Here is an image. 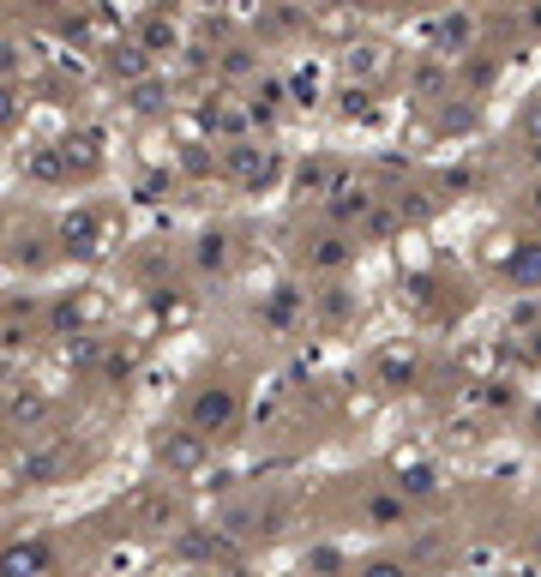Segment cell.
I'll list each match as a JSON object with an SVG mask.
<instances>
[{
    "mask_svg": "<svg viewBox=\"0 0 541 577\" xmlns=\"http://www.w3.org/2000/svg\"><path fill=\"white\" fill-rule=\"evenodd\" d=\"M236 421H241V397H236V385H199V391L187 397V427H199L204 439L236 434Z\"/></svg>",
    "mask_w": 541,
    "mask_h": 577,
    "instance_id": "6da1fadb",
    "label": "cell"
},
{
    "mask_svg": "<svg viewBox=\"0 0 541 577\" xmlns=\"http://www.w3.org/2000/svg\"><path fill=\"white\" fill-rule=\"evenodd\" d=\"M151 457L163 464V476H199L204 469V457H211V439L199 434V427H157V439H151Z\"/></svg>",
    "mask_w": 541,
    "mask_h": 577,
    "instance_id": "7a4b0ae2",
    "label": "cell"
},
{
    "mask_svg": "<svg viewBox=\"0 0 541 577\" xmlns=\"http://www.w3.org/2000/svg\"><path fill=\"white\" fill-rule=\"evenodd\" d=\"M229 175L247 187V192H259L277 175V162H271V151H259V145H247V139H236L229 145Z\"/></svg>",
    "mask_w": 541,
    "mask_h": 577,
    "instance_id": "3957f363",
    "label": "cell"
},
{
    "mask_svg": "<svg viewBox=\"0 0 541 577\" xmlns=\"http://www.w3.org/2000/svg\"><path fill=\"white\" fill-rule=\"evenodd\" d=\"M49 566V541H7L0 547V577H37Z\"/></svg>",
    "mask_w": 541,
    "mask_h": 577,
    "instance_id": "277c9868",
    "label": "cell"
},
{
    "mask_svg": "<svg viewBox=\"0 0 541 577\" xmlns=\"http://www.w3.org/2000/svg\"><path fill=\"white\" fill-rule=\"evenodd\" d=\"M97 235H102L97 211H72L61 223V247H67V253H97Z\"/></svg>",
    "mask_w": 541,
    "mask_h": 577,
    "instance_id": "5b68a950",
    "label": "cell"
},
{
    "mask_svg": "<svg viewBox=\"0 0 541 577\" xmlns=\"http://www.w3.org/2000/svg\"><path fill=\"white\" fill-rule=\"evenodd\" d=\"M139 49L144 54H169V49H181V31H174L163 12H151V19L139 24Z\"/></svg>",
    "mask_w": 541,
    "mask_h": 577,
    "instance_id": "8992f818",
    "label": "cell"
},
{
    "mask_svg": "<svg viewBox=\"0 0 541 577\" xmlns=\"http://www.w3.org/2000/svg\"><path fill=\"white\" fill-rule=\"evenodd\" d=\"M144 67H151V54H144L139 42H133V49H121V54H109V72H114V79H144Z\"/></svg>",
    "mask_w": 541,
    "mask_h": 577,
    "instance_id": "52a82bcc",
    "label": "cell"
},
{
    "mask_svg": "<svg viewBox=\"0 0 541 577\" xmlns=\"http://www.w3.org/2000/svg\"><path fill=\"white\" fill-rule=\"evenodd\" d=\"M199 265H204V271H223V265H229V235H199Z\"/></svg>",
    "mask_w": 541,
    "mask_h": 577,
    "instance_id": "ba28073f",
    "label": "cell"
},
{
    "mask_svg": "<svg viewBox=\"0 0 541 577\" xmlns=\"http://www.w3.org/2000/svg\"><path fill=\"white\" fill-rule=\"evenodd\" d=\"M19 115H24L19 79H0V132H7V127H19Z\"/></svg>",
    "mask_w": 541,
    "mask_h": 577,
    "instance_id": "9c48e42d",
    "label": "cell"
},
{
    "mask_svg": "<svg viewBox=\"0 0 541 577\" xmlns=\"http://www.w3.org/2000/svg\"><path fill=\"white\" fill-rule=\"evenodd\" d=\"M133 109H139V115H157V109H169V91H163V84H157V79H139V84H133Z\"/></svg>",
    "mask_w": 541,
    "mask_h": 577,
    "instance_id": "30bf717a",
    "label": "cell"
},
{
    "mask_svg": "<svg viewBox=\"0 0 541 577\" xmlns=\"http://www.w3.org/2000/svg\"><path fill=\"white\" fill-rule=\"evenodd\" d=\"M42 416H49V404H42V397H24V404H12V421H19V434H24L31 421H42Z\"/></svg>",
    "mask_w": 541,
    "mask_h": 577,
    "instance_id": "8fae6325",
    "label": "cell"
},
{
    "mask_svg": "<svg viewBox=\"0 0 541 577\" xmlns=\"http://www.w3.org/2000/svg\"><path fill=\"white\" fill-rule=\"evenodd\" d=\"M19 67H24L19 42H7V37H0V79H19Z\"/></svg>",
    "mask_w": 541,
    "mask_h": 577,
    "instance_id": "7c38bea8",
    "label": "cell"
},
{
    "mask_svg": "<svg viewBox=\"0 0 541 577\" xmlns=\"http://www.w3.org/2000/svg\"><path fill=\"white\" fill-rule=\"evenodd\" d=\"M355 577H409V571H403V559H368Z\"/></svg>",
    "mask_w": 541,
    "mask_h": 577,
    "instance_id": "4fadbf2b",
    "label": "cell"
},
{
    "mask_svg": "<svg viewBox=\"0 0 541 577\" xmlns=\"http://www.w3.org/2000/svg\"><path fill=\"white\" fill-rule=\"evenodd\" d=\"M511 277H518V283H530V277H541V247H530V253L518 259V271H511Z\"/></svg>",
    "mask_w": 541,
    "mask_h": 577,
    "instance_id": "5bb4252c",
    "label": "cell"
},
{
    "mask_svg": "<svg viewBox=\"0 0 541 577\" xmlns=\"http://www.w3.org/2000/svg\"><path fill=\"white\" fill-rule=\"evenodd\" d=\"M331 181V162H313V169H301V187H325Z\"/></svg>",
    "mask_w": 541,
    "mask_h": 577,
    "instance_id": "9a60e30c",
    "label": "cell"
},
{
    "mask_svg": "<svg viewBox=\"0 0 541 577\" xmlns=\"http://www.w3.org/2000/svg\"><path fill=\"white\" fill-rule=\"evenodd\" d=\"M187 7H199V12H217V7H223V0H187Z\"/></svg>",
    "mask_w": 541,
    "mask_h": 577,
    "instance_id": "2e32d148",
    "label": "cell"
},
{
    "mask_svg": "<svg viewBox=\"0 0 541 577\" xmlns=\"http://www.w3.org/2000/svg\"><path fill=\"white\" fill-rule=\"evenodd\" d=\"M0 331H7V325H0Z\"/></svg>",
    "mask_w": 541,
    "mask_h": 577,
    "instance_id": "e0dca14e",
    "label": "cell"
}]
</instances>
